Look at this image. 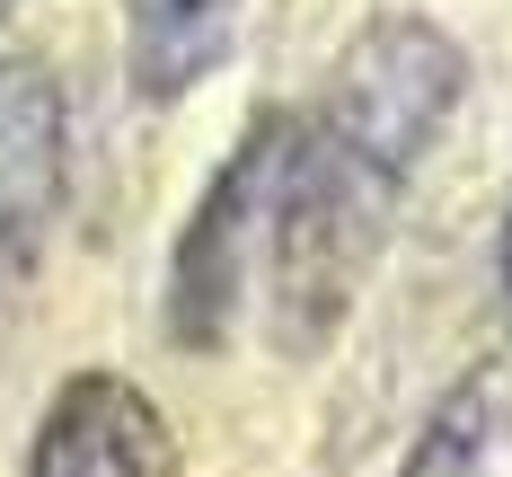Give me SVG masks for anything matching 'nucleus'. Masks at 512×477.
<instances>
[{
    "mask_svg": "<svg viewBox=\"0 0 512 477\" xmlns=\"http://www.w3.org/2000/svg\"><path fill=\"white\" fill-rule=\"evenodd\" d=\"M292 106H265L239 151L212 168L204 204L186 212L177 248H168V283H159V327L177 354H221L248 318L256 283H265V248H274V204H283V168H292Z\"/></svg>",
    "mask_w": 512,
    "mask_h": 477,
    "instance_id": "nucleus-1",
    "label": "nucleus"
},
{
    "mask_svg": "<svg viewBox=\"0 0 512 477\" xmlns=\"http://www.w3.org/2000/svg\"><path fill=\"white\" fill-rule=\"evenodd\" d=\"M460 98H468V45L460 36L442 18H424V9H380L354 45L336 53L327 98H318L309 124L354 142V151H371L380 168H398L415 186V168L451 133Z\"/></svg>",
    "mask_w": 512,
    "mask_h": 477,
    "instance_id": "nucleus-2",
    "label": "nucleus"
},
{
    "mask_svg": "<svg viewBox=\"0 0 512 477\" xmlns=\"http://www.w3.org/2000/svg\"><path fill=\"white\" fill-rule=\"evenodd\" d=\"M71 195V98L45 53H0V318L27 301Z\"/></svg>",
    "mask_w": 512,
    "mask_h": 477,
    "instance_id": "nucleus-3",
    "label": "nucleus"
},
{
    "mask_svg": "<svg viewBox=\"0 0 512 477\" xmlns=\"http://www.w3.org/2000/svg\"><path fill=\"white\" fill-rule=\"evenodd\" d=\"M27 477H177V424L142 380L71 371L36 407Z\"/></svg>",
    "mask_w": 512,
    "mask_h": 477,
    "instance_id": "nucleus-4",
    "label": "nucleus"
},
{
    "mask_svg": "<svg viewBox=\"0 0 512 477\" xmlns=\"http://www.w3.org/2000/svg\"><path fill=\"white\" fill-rule=\"evenodd\" d=\"M248 0H124V80L142 106L195 98L212 71L239 53Z\"/></svg>",
    "mask_w": 512,
    "mask_h": 477,
    "instance_id": "nucleus-5",
    "label": "nucleus"
},
{
    "mask_svg": "<svg viewBox=\"0 0 512 477\" xmlns=\"http://www.w3.org/2000/svg\"><path fill=\"white\" fill-rule=\"evenodd\" d=\"M504 442H512V380L504 371H468L460 389L424 416L398 477H495Z\"/></svg>",
    "mask_w": 512,
    "mask_h": 477,
    "instance_id": "nucleus-6",
    "label": "nucleus"
},
{
    "mask_svg": "<svg viewBox=\"0 0 512 477\" xmlns=\"http://www.w3.org/2000/svg\"><path fill=\"white\" fill-rule=\"evenodd\" d=\"M495 292H504V318H512V204H504V230H495Z\"/></svg>",
    "mask_w": 512,
    "mask_h": 477,
    "instance_id": "nucleus-7",
    "label": "nucleus"
},
{
    "mask_svg": "<svg viewBox=\"0 0 512 477\" xmlns=\"http://www.w3.org/2000/svg\"><path fill=\"white\" fill-rule=\"evenodd\" d=\"M9 18H18V0H0V27H9Z\"/></svg>",
    "mask_w": 512,
    "mask_h": 477,
    "instance_id": "nucleus-8",
    "label": "nucleus"
}]
</instances>
